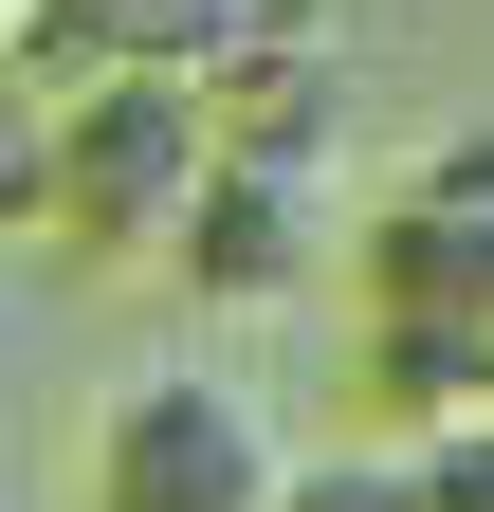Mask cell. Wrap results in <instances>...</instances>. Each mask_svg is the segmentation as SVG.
Returning a JSON list of instances; mask_svg holds the SVG:
<instances>
[{
    "mask_svg": "<svg viewBox=\"0 0 494 512\" xmlns=\"http://www.w3.org/2000/svg\"><path fill=\"white\" fill-rule=\"evenodd\" d=\"M348 311H366V384L440 439L494 403V128L421 147L385 202L348 220Z\"/></svg>",
    "mask_w": 494,
    "mask_h": 512,
    "instance_id": "cell-1",
    "label": "cell"
},
{
    "mask_svg": "<svg viewBox=\"0 0 494 512\" xmlns=\"http://www.w3.org/2000/svg\"><path fill=\"white\" fill-rule=\"evenodd\" d=\"M293 439L238 366H129L74 439V512H275Z\"/></svg>",
    "mask_w": 494,
    "mask_h": 512,
    "instance_id": "cell-2",
    "label": "cell"
},
{
    "mask_svg": "<svg viewBox=\"0 0 494 512\" xmlns=\"http://www.w3.org/2000/svg\"><path fill=\"white\" fill-rule=\"evenodd\" d=\"M202 165H220L202 92H55L37 110V220L92 256H147V275H165L183 202H202Z\"/></svg>",
    "mask_w": 494,
    "mask_h": 512,
    "instance_id": "cell-3",
    "label": "cell"
},
{
    "mask_svg": "<svg viewBox=\"0 0 494 512\" xmlns=\"http://www.w3.org/2000/svg\"><path fill=\"white\" fill-rule=\"evenodd\" d=\"M348 256V202H330V165H202V202H183V238H165V275H202L220 311H293Z\"/></svg>",
    "mask_w": 494,
    "mask_h": 512,
    "instance_id": "cell-4",
    "label": "cell"
},
{
    "mask_svg": "<svg viewBox=\"0 0 494 512\" xmlns=\"http://www.w3.org/2000/svg\"><path fill=\"white\" fill-rule=\"evenodd\" d=\"M257 19L275 0H19V74L37 92H220Z\"/></svg>",
    "mask_w": 494,
    "mask_h": 512,
    "instance_id": "cell-5",
    "label": "cell"
},
{
    "mask_svg": "<svg viewBox=\"0 0 494 512\" xmlns=\"http://www.w3.org/2000/svg\"><path fill=\"white\" fill-rule=\"evenodd\" d=\"M275 512H421V476H403V458H293Z\"/></svg>",
    "mask_w": 494,
    "mask_h": 512,
    "instance_id": "cell-6",
    "label": "cell"
},
{
    "mask_svg": "<svg viewBox=\"0 0 494 512\" xmlns=\"http://www.w3.org/2000/svg\"><path fill=\"white\" fill-rule=\"evenodd\" d=\"M37 110H55V92L19 74V37H0V147H19V128H37Z\"/></svg>",
    "mask_w": 494,
    "mask_h": 512,
    "instance_id": "cell-7",
    "label": "cell"
},
{
    "mask_svg": "<svg viewBox=\"0 0 494 512\" xmlns=\"http://www.w3.org/2000/svg\"><path fill=\"white\" fill-rule=\"evenodd\" d=\"M0 37H19V0H0Z\"/></svg>",
    "mask_w": 494,
    "mask_h": 512,
    "instance_id": "cell-8",
    "label": "cell"
}]
</instances>
